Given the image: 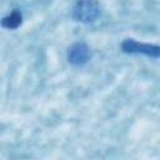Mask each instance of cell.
I'll return each instance as SVG.
<instances>
[{"mask_svg":"<svg viewBox=\"0 0 160 160\" xmlns=\"http://www.w3.org/2000/svg\"><path fill=\"white\" fill-rule=\"evenodd\" d=\"M74 18L78 21L81 22H92L98 19L100 14V9L98 2H90V1H84V2H78L74 8Z\"/></svg>","mask_w":160,"mask_h":160,"instance_id":"obj_1","label":"cell"},{"mask_svg":"<svg viewBox=\"0 0 160 160\" xmlns=\"http://www.w3.org/2000/svg\"><path fill=\"white\" fill-rule=\"evenodd\" d=\"M91 58L90 48L85 42H75L68 51V60L75 66H82Z\"/></svg>","mask_w":160,"mask_h":160,"instance_id":"obj_2","label":"cell"},{"mask_svg":"<svg viewBox=\"0 0 160 160\" xmlns=\"http://www.w3.org/2000/svg\"><path fill=\"white\" fill-rule=\"evenodd\" d=\"M121 48H122V51L129 52V54H144L148 56H158L159 55V48L156 45L139 42L132 39L125 40L122 42Z\"/></svg>","mask_w":160,"mask_h":160,"instance_id":"obj_3","label":"cell"},{"mask_svg":"<svg viewBox=\"0 0 160 160\" xmlns=\"http://www.w3.org/2000/svg\"><path fill=\"white\" fill-rule=\"evenodd\" d=\"M22 16L19 11H12L1 20V25L6 29H16L21 24Z\"/></svg>","mask_w":160,"mask_h":160,"instance_id":"obj_4","label":"cell"}]
</instances>
